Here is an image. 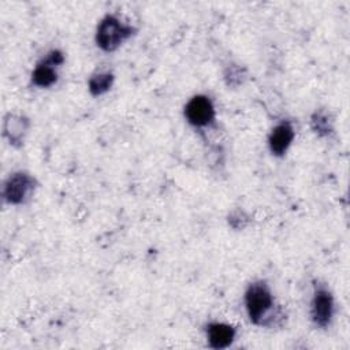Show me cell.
<instances>
[{
    "instance_id": "1",
    "label": "cell",
    "mask_w": 350,
    "mask_h": 350,
    "mask_svg": "<svg viewBox=\"0 0 350 350\" xmlns=\"http://www.w3.org/2000/svg\"><path fill=\"white\" fill-rule=\"evenodd\" d=\"M273 295L262 280L250 283L245 291V308L252 323L269 325L273 321Z\"/></svg>"
},
{
    "instance_id": "2",
    "label": "cell",
    "mask_w": 350,
    "mask_h": 350,
    "mask_svg": "<svg viewBox=\"0 0 350 350\" xmlns=\"http://www.w3.org/2000/svg\"><path fill=\"white\" fill-rule=\"evenodd\" d=\"M134 29L119 21L115 15H105L96 30V44L105 52L118 49L131 34Z\"/></svg>"
},
{
    "instance_id": "3",
    "label": "cell",
    "mask_w": 350,
    "mask_h": 350,
    "mask_svg": "<svg viewBox=\"0 0 350 350\" xmlns=\"http://www.w3.org/2000/svg\"><path fill=\"white\" fill-rule=\"evenodd\" d=\"M34 187L36 180L33 176L26 172H15L4 183L3 196L8 204L19 205L30 198Z\"/></svg>"
},
{
    "instance_id": "4",
    "label": "cell",
    "mask_w": 350,
    "mask_h": 350,
    "mask_svg": "<svg viewBox=\"0 0 350 350\" xmlns=\"http://www.w3.org/2000/svg\"><path fill=\"white\" fill-rule=\"evenodd\" d=\"M334 316V297L324 284H317L310 304L312 321L321 328L329 325Z\"/></svg>"
},
{
    "instance_id": "5",
    "label": "cell",
    "mask_w": 350,
    "mask_h": 350,
    "mask_svg": "<svg viewBox=\"0 0 350 350\" xmlns=\"http://www.w3.org/2000/svg\"><path fill=\"white\" fill-rule=\"evenodd\" d=\"M185 118L194 127H208L215 120V107L209 97L197 94L185 107Z\"/></svg>"
},
{
    "instance_id": "6",
    "label": "cell",
    "mask_w": 350,
    "mask_h": 350,
    "mask_svg": "<svg viewBox=\"0 0 350 350\" xmlns=\"http://www.w3.org/2000/svg\"><path fill=\"white\" fill-rule=\"evenodd\" d=\"M294 135L295 133L290 122L286 120L276 124L268 137V146L271 153L275 156H283L290 148Z\"/></svg>"
},
{
    "instance_id": "7",
    "label": "cell",
    "mask_w": 350,
    "mask_h": 350,
    "mask_svg": "<svg viewBox=\"0 0 350 350\" xmlns=\"http://www.w3.org/2000/svg\"><path fill=\"white\" fill-rule=\"evenodd\" d=\"M206 338L212 349H226L235 338V328L226 323H209L206 327Z\"/></svg>"
},
{
    "instance_id": "8",
    "label": "cell",
    "mask_w": 350,
    "mask_h": 350,
    "mask_svg": "<svg viewBox=\"0 0 350 350\" xmlns=\"http://www.w3.org/2000/svg\"><path fill=\"white\" fill-rule=\"evenodd\" d=\"M59 66L53 62V59L48 55L45 57V60L40 62L33 74H31V82L38 86V88H49L53 83H56L57 81V72L55 70V67Z\"/></svg>"
},
{
    "instance_id": "9",
    "label": "cell",
    "mask_w": 350,
    "mask_h": 350,
    "mask_svg": "<svg viewBox=\"0 0 350 350\" xmlns=\"http://www.w3.org/2000/svg\"><path fill=\"white\" fill-rule=\"evenodd\" d=\"M27 130V120L22 116L10 115L4 123V134L10 138L11 144H21Z\"/></svg>"
},
{
    "instance_id": "10",
    "label": "cell",
    "mask_w": 350,
    "mask_h": 350,
    "mask_svg": "<svg viewBox=\"0 0 350 350\" xmlns=\"http://www.w3.org/2000/svg\"><path fill=\"white\" fill-rule=\"evenodd\" d=\"M112 82H113V75L111 72L94 74L89 79V92L93 96H101L111 89Z\"/></svg>"
},
{
    "instance_id": "11",
    "label": "cell",
    "mask_w": 350,
    "mask_h": 350,
    "mask_svg": "<svg viewBox=\"0 0 350 350\" xmlns=\"http://www.w3.org/2000/svg\"><path fill=\"white\" fill-rule=\"evenodd\" d=\"M310 124H312L313 131L316 134H319L320 137H325L329 133H332V130H334L332 120H331L329 115L327 112H324V111H316L312 115Z\"/></svg>"
}]
</instances>
